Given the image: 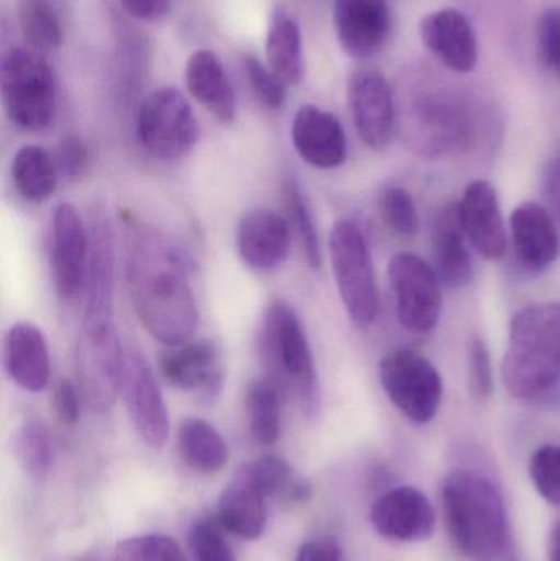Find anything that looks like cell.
<instances>
[{
    "label": "cell",
    "instance_id": "cell-1",
    "mask_svg": "<svg viewBox=\"0 0 560 561\" xmlns=\"http://www.w3.org/2000/svg\"><path fill=\"white\" fill-rule=\"evenodd\" d=\"M125 255L128 294L141 325L164 346L190 342L199 313L176 247L158 230L132 224Z\"/></svg>",
    "mask_w": 560,
    "mask_h": 561
},
{
    "label": "cell",
    "instance_id": "cell-2",
    "mask_svg": "<svg viewBox=\"0 0 560 561\" xmlns=\"http://www.w3.org/2000/svg\"><path fill=\"white\" fill-rule=\"evenodd\" d=\"M560 379V302L535 304L513 317L502 381L516 399L551 391Z\"/></svg>",
    "mask_w": 560,
    "mask_h": 561
},
{
    "label": "cell",
    "instance_id": "cell-3",
    "mask_svg": "<svg viewBox=\"0 0 560 561\" xmlns=\"http://www.w3.org/2000/svg\"><path fill=\"white\" fill-rule=\"evenodd\" d=\"M450 539L472 561H499L506 546V516L496 488L472 471L449 474L443 486Z\"/></svg>",
    "mask_w": 560,
    "mask_h": 561
},
{
    "label": "cell",
    "instance_id": "cell-4",
    "mask_svg": "<svg viewBox=\"0 0 560 561\" xmlns=\"http://www.w3.org/2000/svg\"><path fill=\"white\" fill-rule=\"evenodd\" d=\"M259 348L270 379L283 391H292L306 415H315L321 398L315 358L298 313L285 300H275L266 309Z\"/></svg>",
    "mask_w": 560,
    "mask_h": 561
},
{
    "label": "cell",
    "instance_id": "cell-5",
    "mask_svg": "<svg viewBox=\"0 0 560 561\" xmlns=\"http://www.w3.org/2000/svg\"><path fill=\"white\" fill-rule=\"evenodd\" d=\"M0 94L9 121L35 134L52 125L58 105L55 72L39 53L15 46L0 65Z\"/></svg>",
    "mask_w": 560,
    "mask_h": 561
},
{
    "label": "cell",
    "instance_id": "cell-6",
    "mask_svg": "<svg viewBox=\"0 0 560 561\" xmlns=\"http://www.w3.org/2000/svg\"><path fill=\"white\" fill-rule=\"evenodd\" d=\"M329 252L342 304L354 325L367 329L377 319L380 296L364 233L351 220H341L332 229Z\"/></svg>",
    "mask_w": 560,
    "mask_h": 561
},
{
    "label": "cell",
    "instance_id": "cell-7",
    "mask_svg": "<svg viewBox=\"0 0 560 561\" xmlns=\"http://www.w3.org/2000/svg\"><path fill=\"white\" fill-rule=\"evenodd\" d=\"M141 147L161 161H178L193 151L199 137L193 108L174 88L155 89L138 108Z\"/></svg>",
    "mask_w": 560,
    "mask_h": 561
},
{
    "label": "cell",
    "instance_id": "cell-8",
    "mask_svg": "<svg viewBox=\"0 0 560 561\" xmlns=\"http://www.w3.org/2000/svg\"><path fill=\"white\" fill-rule=\"evenodd\" d=\"M385 394L411 422L427 424L436 417L443 401V378L436 366L410 348L393 350L380 362Z\"/></svg>",
    "mask_w": 560,
    "mask_h": 561
},
{
    "label": "cell",
    "instance_id": "cell-9",
    "mask_svg": "<svg viewBox=\"0 0 560 561\" xmlns=\"http://www.w3.org/2000/svg\"><path fill=\"white\" fill-rule=\"evenodd\" d=\"M388 278L401 325L414 333L436 329L443 309V283L433 266L414 253H397L388 265Z\"/></svg>",
    "mask_w": 560,
    "mask_h": 561
},
{
    "label": "cell",
    "instance_id": "cell-10",
    "mask_svg": "<svg viewBox=\"0 0 560 561\" xmlns=\"http://www.w3.org/2000/svg\"><path fill=\"white\" fill-rule=\"evenodd\" d=\"M121 396L141 440L153 450H161L170 437L168 409L153 369L140 353H125Z\"/></svg>",
    "mask_w": 560,
    "mask_h": 561
},
{
    "label": "cell",
    "instance_id": "cell-11",
    "mask_svg": "<svg viewBox=\"0 0 560 561\" xmlns=\"http://www.w3.org/2000/svg\"><path fill=\"white\" fill-rule=\"evenodd\" d=\"M348 105L358 137L372 150H384L391 144L397 124L393 92L381 72L358 69L347 85Z\"/></svg>",
    "mask_w": 560,
    "mask_h": 561
},
{
    "label": "cell",
    "instance_id": "cell-12",
    "mask_svg": "<svg viewBox=\"0 0 560 561\" xmlns=\"http://www.w3.org/2000/svg\"><path fill=\"white\" fill-rule=\"evenodd\" d=\"M89 236L71 204H59L52 220V268L56 290L75 300L88 280Z\"/></svg>",
    "mask_w": 560,
    "mask_h": 561
},
{
    "label": "cell",
    "instance_id": "cell-13",
    "mask_svg": "<svg viewBox=\"0 0 560 561\" xmlns=\"http://www.w3.org/2000/svg\"><path fill=\"white\" fill-rule=\"evenodd\" d=\"M372 526L385 539L420 542L436 529V511L426 494L401 486L378 497L370 511Z\"/></svg>",
    "mask_w": 560,
    "mask_h": 561
},
{
    "label": "cell",
    "instance_id": "cell-14",
    "mask_svg": "<svg viewBox=\"0 0 560 561\" xmlns=\"http://www.w3.org/2000/svg\"><path fill=\"white\" fill-rule=\"evenodd\" d=\"M334 26L339 45L351 58H374L390 36V7L387 0H338Z\"/></svg>",
    "mask_w": 560,
    "mask_h": 561
},
{
    "label": "cell",
    "instance_id": "cell-15",
    "mask_svg": "<svg viewBox=\"0 0 560 561\" xmlns=\"http://www.w3.org/2000/svg\"><path fill=\"white\" fill-rule=\"evenodd\" d=\"M460 226L467 242L487 260H500L508 249L499 196L489 181H472L464 191L459 206Z\"/></svg>",
    "mask_w": 560,
    "mask_h": 561
},
{
    "label": "cell",
    "instance_id": "cell-16",
    "mask_svg": "<svg viewBox=\"0 0 560 561\" xmlns=\"http://www.w3.org/2000/svg\"><path fill=\"white\" fill-rule=\"evenodd\" d=\"M160 373L167 382L181 391L216 398L222 388L219 350L210 340L168 346L160 355Z\"/></svg>",
    "mask_w": 560,
    "mask_h": 561
},
{
    "label": "cell",
    "instance_id": "cell-17",
    "mask_svg": "<svg viewBox=\"0 0 560 561\" xmlns=\"http://www.w3.org/2000/svg\"><path fill=\"white\" fill-rule=\"evenodd\" d=\"M237 252L253 272L268 273L286 262L292 249L288 222L270 209H256L240 219Z\"/></svg>",
    "mask_w": 560,
    "mask_h": 561
},
{
    "label": "cell",
    "instance_id": "cell-18",
    "mask_svg": "<svg viewBox=\"0 0 560 561\" xmlns=\"http://www.w3.org/2000/svg\"><path fill=\"white\" fill-rule=\"evenodd\" d=\"M424 46L450 71L467 75L479 61V43L473 26L459 10L427 13L420 26Z\"/></svg>",
    "mask_w": 560,
    "mask_h": 561
},
{
    "label": "cell",
    "instance_id": "cell-19",
    "mask_svg": "<svg viewBox=\"0 0 560 561\" xmlns=\"http://www.w3.org/2000/svg\"><path fill=\"white\" fill-rule=\"evenodd\" d=\"M299 157L319 170L341 167L347 158V137L339 118L316 105H302L292 127Z\"/></svg>",
    "mask_w": 560,
    "mask_h": 561
},
{
    "label": "cell",
    "instance_id": "cell-20",
    "mask_svg": "<svg viewBox=\"0 0 560 561\" xmlns=\"http://www.w3.org/2000/svg\"><path fill=\"white\" fill-rule=\"evenodd\" d=\"M516 259L525 268L541 272L549 268L560 255L558 224L546 207L525 203L510 217Z\"/></svg>",
    "mask_w": 560,
    "mask_h": 561
},
{
    "label": "cell",
    "instance_id": "cell-21",
    "mask_svg": "<svg viewBox=\"0 0 560 561\" xmlns=\"http://www.w3.org/2000/svg\"><path fill=\"white\" fill-rule=\"evenodd\" d=\"M3 366L23 391L39 392L48 386L49 350L38 327L28 322L10 327L3 340Z\"/></svg>",
    "mask_w": 560,
    "mask_h": 561
},
{
    "label": "cell",
    "instance_id": "cell-22",
    "mask_svg": "<svg viewBox=\"0 0 560 561\" xmlns=\"http://www.w3.org/2000/svg\"><path fill=\"white\" fill-rule=\"evenodd\" d=\"M187 91L217 121L230 124L237 114V98L229 76L216 53L199 49L190 56L184 71Z\"/></svg>",
    "mask_w": 560,
    "mask_h": 561
},
{
    "label": "cell",
    "instance_id": "cell-23",
    "mask_svg": "<svg viewBox=\"0 0 560 561\" xmlns=\"http://www.w3.org/2000/svg\"><path fill=\"white\" fill-rule=\"evenodd\" d=\"M433 259L434 272L447 287H460L472 279V259L457 206L446 207L434 222Z\"/></svg>",
    "mask_w": 560,
    "mask_h": 561
},
{
    "label": "cell",
    "instance_id": "cell-24",
    "mask_svg": "<svg viewBox=\"0 0 560 561\" xmlns=\"http://www.w3.org/2000/svg\"><path fill=\"white\" fill-rule=\"evenodd\" d=\"M266 497L240 473L220 494L219 520L233 536L255 540L265 533Z\"/></svg>",
    "mask_w": 560,
    "mask_h": 561
},
{
    "label": "cell",
    "instance_id": "cell-25",
    "mask_svg": "<svg viewBox=\"0 0 560 561\" xmlns=\"http://www.w3.org/2000/svg\"><path fill=\"white\" fill-rule=\"evenodd\" d=\"M266 61L286 85L299 84L305 78V53L301 30L292 13L273 12L265 43Z\"/></svg>",
    "mask_w": 560,
    "mask_h": 561
},
{
    "label": "cell",
    "instance_id": "cell-26",
    "mask_svg": "<svg viewBox=\"0 0 560 561\" xmlns=\"http://www.w3.org/2000/svg\"><path fill=\"white\" fill-rule=\"evenodd\" d=\"M181 457L193 470L204 474L219 473L229 463V447L222 435L203 419H184L178 428Z\"/></svg>",
    "mask_w": 560,
    "mask_h": 561
},
{
    "label": "cell",
    "instance_id": "cell-27",
    "mask_svg": "<svg viewBox=\"0 0 560 561\" xmlns=\"http://www.w3.org/2000/svg\"><path fill=\"white\" fill-rule=\"evenodd\" d=\"M12 180L16 193L28 203L49 199L59 180L55 157L36 145L20 148L12 161Z\"/></svg>",
    "mask_w": 560,
    "mask_h": 561
},
{
    "label": "cell",
    "instance_id": "cell-28",
    "mask_svg": "<svg viewBox=\"0 0 560 561\" xmlns=\"http://www.w3.org/2000/svg\"><path fill=\"white\" fill-rule=\"evenodd\" d=\"M283 389L273 379H256L247 388L245 409L253 440L272 447L282 437Z\"/></svg>",
    "mask_w": 560,
    "mask_h": 561
},
{
    "label": "cell",
    "instance_id": "cell-29",
    "mask_svg": "<svg viewBox=\"0 0 560 561\" xmlns=\"http://www.w3.org/2000/svg\"><path fill=\"white\" fill-rule=\"evenodd\" d=\"M237 473L249 480L265 497L302 501L311 494L308 484L296 480L292 467L283 458L273 455L242 465Z\"/></svg>",
    "mask_w": 560,
    "mask_h": 561
},
{
    "label": "cell",
    "instance_id": "cell-30",
    "mask_svg": "<svg viewBox=\"0 0 560 561\" xmlns=\"http://www.w3.org/2000/svg\"><path fill=\"white\" fill-rule=\"evenodd\" d=\"M20 30L33 51H56L61 46V22L49 0H23L20 7Z\"/></svg>",
    "mask_w": 560,
    "mask_h": 561
},
{
    "label": "cell",
    "instance_id": "cell-31",
    "mask_svg": "<svg viewBox=\"0 0 560 561\" xmlns=\"http://www.w3.org/2000/svg\"><path fill=\"white\" fill-rule=\"evenodd\" d=\"M13 451L22 470L33 480H43L53 463L48 428L39 421H26L13 438Z\"/></svg>",
    "mask_w": 560,
    "mask_h": 561
},
{
    "label": "cell",
    "instance_id": "cell-32",
    "mask_svg": "<svg viewBox=\"0 0 560 561\" xmlns=\"http://www.w3.org/2000/svg\"><path fill=\"white\" fill-rule=\"evenodd\" d=\"M381 219L398 239L410 240L420 230L416 204L404 187L387 186L378 197Z\"/></svg>",
    "mask_w": 560,
    "mask_h": 561
},
{
    "label": "cell",
    "instance_id": "cell-33",
    "mask_svg": "<svg viewBox=\"0 0 560 561\" xmlns=\"http://www.w3.org/2000/svg\"><path fill=\"white\" fill-rule=\"evenodd\" d=\"M285 197L289 217H292L293 226H295L299 240H301L309 266L315 270L321 268L322 250L318 229H316L315 219H312L311 209L306 203L305 194L301 193V187L295 180L286 181Z\"/></svg>",
    "mask_w": 560,
    "mask_h": 561
},
{
    "label": "cell",
    "instance_id": "cell-34",
    "mask_svg": "<svg viewBox=\"0 0 560 561\" xmlns=\"http://www.w3.org/2000/svg\"><path fill=\"white\" fill-rule=\"evenodd\" d=\"M112 561H187L180 543L168 536H140L122 540Z\"/></svg>",
    "mask_w": 560,
    "mask_h": 561
},
{
    "label": "cell",
    "instance_id": "cell-35",
    "mask_svg": "<svg viewBox=\"0 0 560 561\" xmlns=\"http://www.w3.org/2000/svg\"><path fill=\"white\" fill-rule=\"evenodd\" d=\"M529 477L548 503L560 506V445L538 448L529 461Z\"/></svg>",
    "mask_w": 560,
    "mask_h": 561
},
{
    "label": "cell",
    "instance_id": "cell-36",
    "mask_svg": "<svg viewBox=\"0 0 560 561\" xmlns=\"http://www.w3.org/2000/svg\"><path fill=\"white\" fill-rule=\"evenodd\" d=\"M243 66L260 102L273 111L283 107L286 102V84L272 71V68L263 65L255 56H245Z\"/></svg>",
    "mask_w": 560,
    "mask_h": 561
},
{
    "label": "cell",
    "instance_id": "cell-37",
    "mask_svg": "<svg viewBox=\"0 0 560 561\" xmlns=\"http://www.w3.org/2000/svg\"><path fill=\"white\" fill-rule=\"evenodd\" d=\"M190 543L196 561H236L229 542L216 524H196L191 530Z\"/></svg>",
    "mask_w": 560,
    "mask_h": 561
},
{
    "label": "cell",
    "instance_id": "cell-38",
    "mask_svg": "<svg viewBox=\"0 0 560 561\" xmlns=\"http://www.w3.org/2000/svg\"><path fill=\"white\" fill-rule=\"evenodd\" d=\"M469 388L476 398H490L493 391V369L489 346L480 336H473L469 348Z\"/></svg>",
    "mask_w": 560,
    "mask_h": 561
},
{
    "label": "cell",
    "instance_id": "cell-39",
    "mask_svg": "<svg viewBox=\"0 0 560 561\" xmlns=\"http://www.w3.org/2000/svg\"><path fill=\"white\" fill-rule=\"evenodd\" d=\"M538 53L542 65L560 78V9L545 10L538 22Z\"/></svg>",
    "mask_w": 560,
    "mask_h": 561
},
{
    "label": "cell",
    "instance_id": "cell-40",
    "mask_svg": "<svg viewBox=\"0 0 560 561\" xmlns=\"http://www.w3.org/2000/svg\"><path fill=\"white\" fill-rule=\"evenodd\" d=\"M55 163L59 178H65L68 181L79 180L89 164V151L84 141L78 137H66L58 145Z\"/></svg>",
    "mask_w": 560,
    "mask_h": 561
},
{
    "label": "cell",
    "instance_id": "cell-41",
    "mask_svg": "<svg viewBox=\"0 0 560 561\" xmlns=\"http://www.w3.org/2000/svg\"><path fill=\"white\" fill-rule=\"evenodd\" d=\"M53 408L62 424H78L81 417V399L78 389L68 379L56 382L53 391Z\"/></svg>",
    "mask_w": 560,
    "mask_h": 561
},
{
    "label": "cell",
    "instance_id": "cell-42",
    "mask_svg": "<svg viewBox=\"0 0 560 561\" xmlns=\"http://www.w3.org/2000/svg\"><path fill=\"white\" fill-rule=\"evenodd\" d=\"M542 199L546 210L551 214L560 229V157L552 158L542 173Z\"/></svg>",
    "mask_w": 560,
    "mask_h": 561
},
{
    "label": "cell",
    "instance_id": "cell-43",
    "mask_svg": "<svg viewBox=\"0 0 560 561\" xmlns=\"http://www.w3.org/2000/svg\"><path fill=\"white\" fill-rule=\"evenodd\" d=\"M122 7L141 22H160L170 13V0H121Z\"/></svg>",
    "mask_w": 560,
    "mask_h": 561
},
{
    "label": "cell",
    "instance_id": "cell-44",
    "mask_svg": "<svg viewBox=\"0 0 560 561\" xmlns=\"http://www.w3.org/2000/svg\"><path fill=\"white\" fill-rule=\"evenodd\" d=\"M296 561H342L341 547L334 540H312L299 549Z\"/></svg>",
    "mask_w": 560,
    "mask_h": 561
},
{
    "label": "cell",
    "instance_id": "cell-45",
    "mask_svg": "<svg viewBox=\"0 0 560 561\" xmlns=\"http://www.w3.org/2000/svg\"><path fill=\"white\" fill-rule=\"evenodd\" d=\"M551 561H560V524L552 536Z\"/></svg>",
    "mask_w": 560,
    "mask_h": 561
},
{
    "label": "cell",
    "instance_id": "cell-46",
    "mask_svg": "<svg viewBox=\"0 0 560 561\" xmlns=\"http://www.w3.org/2000/svg\"><path fill=\"white\" fill-rule=\"evenodd\" d=\"M76 561H102V560L99 559L98 556H92V553H89V556L82 557V559H79Z\"/></svg>",
    "mask_w": 560,
    "mask_h": 561
}]
</instances>
